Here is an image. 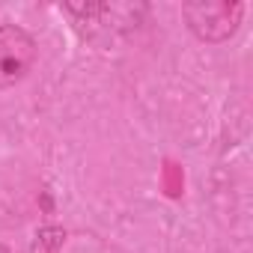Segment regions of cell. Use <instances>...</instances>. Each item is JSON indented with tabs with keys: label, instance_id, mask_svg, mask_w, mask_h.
<instances>
[{
	"label": "cell",
	"instance_id": "6da1fadb",
	"mask_svg": "<svg viewBox=\"0 0 253 253\" xmlns=\"http://www.w3.org/2000/svg\"><path fill=\"white\" fill-rule=\"evenodd\" d=\"M63 9L86 39H113L119 33H131L146 15V6L134 3H66Z\"/></svg>",
	"mask_w": 253,
	"mask_h": 253
},
{
	"label": "cell",
	"instance_id": "3957f363",
	"mask_svg": "<svg viewBox=\"0 0 253 253\" xmlns=\"http://www.w3.org/2000/svg\"><path fill=\"white\" fill-rule=\"evenodd\" d=\"M36 63V39L18 24H0V89L27 78Z\"/></svg>",
	"mask_w": 253,
	"mask_h": 253
},
{
	"label": "cell",
	"instance_id": "7a4b0ae2",
	"mask_svg": "<svg viewBox=\"0 0 253 253\" xmlns=\"http://www.w3.org/2000/svg\"><path fill=\"white\" fill-rule=\"evenodd\" d=\"M182 15L197 39L226 42L241 24L244 3H185Z\"/></svg>",
	"mask_w": 253,
	"mask_h": 253
}]
</instances>
